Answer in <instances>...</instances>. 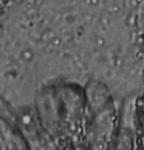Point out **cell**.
Returning <instances> with one entry per match:
<instances>
[{
  "label": "cell",
  "instance_id": "1",
  "mask_svg": "<svg viewBox=\"0 0 144 150\" xmlns=\"http://www.w3.org/2000/svg\"><path fill=\"white\" fill-rule=\"evenodd\" d=\"M84 98L78 87L69 83L47 87L37 98L38 122L51 135L75 132L83 115Z\"/></svg>",
  "mask_w": 144,
  "mask_h": 150
}]
</instances>
